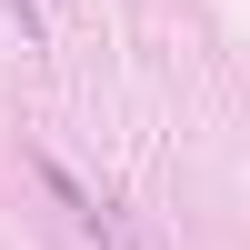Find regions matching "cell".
<instances>
[{
    "instance_id": "obj_1",
    "label": "cell",
    "mask_w": 250,
    "mask_h": 250,
    "mask_svg": "<svg viewBox=\"0 0 250 250\" xmlns=\"http://www.w3.org/2000/svg\"><path fill=\"white\" fill-rule=\"evenodd\" d=\"M10 10H20V30H40V0H10Z\"/></svg>"
}]
</instances>
